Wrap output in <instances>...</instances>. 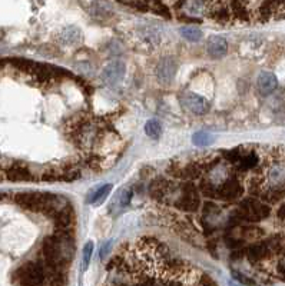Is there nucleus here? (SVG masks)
Returning a JSON list of instances; mask_svg holds the SVG:
<instances>
[{"mask_svg":"<svg viewBox=\"0 0 285 286\" xmlns=\"http://www.w3.org/2000/svg\"><path fill=\"white\" fill-rule=\"evenodd\" d=\"M44 276H46V272H44L42 262L29 260L13 271L12 283L13 286H42Z\"/></svg>","mask_w":285,"mask_h":286,"instance_id":"nucleus-1","label":"nucleus"},{"mask_svg":"<svg viewBox=\"0 0 285 286\" xmlns=\"http://www.w3.org/2000/svg\"><path fill=\"white\" fill-rule=\"evenodd\" d=\"M271 213V207L263 202L256 200L255 198H247L240 203L238 209L232 214V222L238 223L241 221L259 222L267 219Z\"/></svg>","mask_w":285,"mask_h":286,"instance_id":"nucleus-2","label":"nucleus"},{"mask_svg":"<svg viewBox=\"0 0 285 286\" xmlns=\"http://www.w3.org/2000/svg\"><path fill=\"white\" fill-rule=\"evenodd\" d=\"M201 206V196L198 192L197 186L192 182H186L182 185V195L176 200V207L183 212H197Z\"/></svg>","mask_w":285,"mask_h":286,"instance_id":"nucleus-3","label":"nucleus"},{"mask_svg":"<svg viewBox=\"0 0 285 286\" xmlns=\"http://www.w3.org/2000/svg\"><path fill=\"white\" fill-rule=\"evenodd\" d=\"M242 192H244V187L241 182L236 178H229L224 183L217 186V199L231 202V200L238 199Z\"/></svg>","mask_w":285,"mask_h":286,"instance_id":"nucleus-4","label":"nucleus"},{"mask_svg":"<svg viewBox=\"0 0 285 286\" xmlns=\"http://www.w3.org/2000/svg\"><path fill=\"white\" fill-rule=\"evenodd\" d=\"M206 10H208V17L220 25H227L232 20L231 10L228 7V3L224 2H213V3H206Z\"/></svg>","mask_w":285,"mask_h":286,"instance_id":"nucleus-5","label":"nucleus"},{"mask_svg":"<svg viewBox=\"0 0 285 286\" xmlns=\"http://www.w3.org/2000/svg\"><path fill=\"white\" fill-rule=\"evenodd\" d=\"M125 75V64L121 60H113L105 66L102 72V79L106 85H116Z\"/></svg>","mask_w":285,"mask_h":286,"instance_id":"nucleus-6","label":"nucleus"},{"mask_svg":"<svg viewBox=\"0 0 285 286\" xmlns=\"http://www.w3.org/2000/svg\"><path fill=\"white\" fill-rule=\"evenodd\" d=\"M182 105L186 110L194 114H202L208 110V102L197 93H185L182 96Z\"/></svg>","mask_w":285,"mask_h":286,"instance_id":"nucleus-7","label":"nucleus"},{"mask_svg":"<svg viewBox=\"0 0 285 286\" xmlns=\"http://www.w3.org/2000/svg\"><path fill=\"white\" fill-rule=\"evenodd\" d=\"M52 219H53L56 228H58V232H67V229L70 228V225L75 221L74 209H72V206H69V205L60 207L52 216Z\"/></svg>","mask_w":285,"mask_h":286,"instance_id":"nucleus-8","label":"nucleus"},{"mask_svg":"<svg viewBox=\"0 0 285 286\" xmlns=\"http://www.w3.org/2000/svg\"><path fill=\"white\" fill-rule=\"evenodd\" d=\"M278 86V80L275 78L274 73L271 72H263L259 76H258V80H256V87L261 94L267 96V94H271L277 89Z\"/></svg>","mask_w":285,"mask_h":286,"instance_id":"nucleus-9","label":"nucleus"},{"mask_svg":"<svg viewBox=\"0 0 285 286\" xmlns=\"http://www.w3.org/2000/svg\"><path fill=\"white\" fill-rule=\"evenodd\" d=\"M228 7L231 10V16L232 19L238 21H249L252 17L251 9H249V3L247 2H229Z\"/></svg>","mask_w":285,"mask_h":286,"instance_id":"nucleus-10","label":"nucleus"},{"mask_svg":"<svg viewBox=\"0 0 285 286\" xmlns=\"http://www.w3.org/2000/svg\"><path fill=\"white\" fill-rule=\"evenodd\" d=\"M206 50L212 57H222L228 50V44L225 39L220 36H211L206 42Z\"/></svg>","mask_w":285,"mask_h":286,"instance_id":"nucleus-11","label":"nucleus"},{"mask_svg":"<svg viewBox=\"0 0 285 286\" xmlns=\"http://www.w3.org/2000/svg\"><path fill=\"white\" fill-rule=\"evenodd\" d=\"M175 62L172 59H169V57L163 59L161 63L158 64V67H156V75H158V78H159L161 82H171L172 78L175 76Z\"/></svg>","mask_w":285,"mask_h":286,"instance_id":"nucleus-12","label":"nucleus"},{"mask_svg":"<svg viewBox=\"0 0 285 286\" xmlns=\"http://www.w3.org/2000/svg\"><path fill=\"white\" fill-rule=\"evenodd\" d=\"M168 190H169V182L163 178L155 179L154 182L151 183V186H149V193H151V196H152L154 199H158V200H161L162 198H165L167 193H168Z\"/></svg>","mask_w":285,"mask_h":286,"instance_id":"nucleus-13","label":"nucleus"},{"mask_svg":"<svg viewBox=\"0 0 285 286\" xmlns=\"http://www.w3.org/2000/svg\"><path fill=\"white\" fill-rule=\"evenodd\" d=\"M110 189H112V186L110 185H105V186H101V187H95L93 190H90L88 196V202L89 203H102L103 200L106 199V196L109 195Z\"/></svg>","mask_w":285,"mask_h":286,"instance_id":"nucleus-14","label":"nucleus"},{"mask_svg":"<svg viewBox=\"0 0 285 286\" xmlns=\"http://www.w3.org/2000/svg\"><path fill=\"white\" fill-rule=\"evenodd\" d=\"M258 156H256L254 152H249L248 155H241L240 160L236 162V166L240 171H251L254 169L256 164H258Z\"/></svg>","mask_w":285,"mask_h":286,"instance_id":"nucleus-15","label":"nucleus"},{"mask_svg":"<svg viewBox=\"0 0 285 286\" xmlns=\"http://www.w3.org/2000/svg\"><path fill=\"white\" fill-rule=\"evenodd\" d=\"M79 39H81V30L74 26L66 28L62 33V40L67 44H75L76 42H79Z\"/></svg>","mask_w":285,"mask_h":286,"instance_id":"nucleus-16","label":"nucleus"},{"mask_svg":"<svg viewBox=\"0 0 285 286\" xmlns=\"http://www.w3.org/2000/svg\"><path fill=\"white\" fill-rule=\"evenodd\" d=\"M199 193H202L205 198H217V186L212 183L211 180L202 179L199 182Z\"/></svg>","mask_w":285,"mask_h":286,"instance_id":"nucleus-17","label":"nucleus"},{"mask_svg":"<svg viewBox=\"0 0 285 286\" xmlns=\"http://www.w3.org/2000/svg\"><path fill=\"white\" fill-rule=\"evenodd\" d=\"M145 133H147L151 139H158V137L162 135L161 123L158 121H155V119L148 121L147 125H145Z\"/></svg>","mask_w":285,"mask_h":286,"instance_id":"nucleus-18","label":"nucleus"},{"mask_svg":"<svg viewBox=\"0 0 285 286\" xmlns=\"http://www.w3.org/2000/svg\"><path fill=\"white\" fill-rule=\"evenodd\" d=\"M181 35H182L186 40H189V42H198V40L202 37V32L197 28L188 26V28L181 29Z\"/></svg>","mask_w":285,"mask_h":286,"instance_id":"nucleus-19","label":"nucleus"},{"mask_svg":"<svg viewBox=\"0 0 285 286\" xmlns=\"http://www.w3.org/2000/svg\"><path fill=\"white\" fill-rule=\"evenodd\" d=\"M151 10H154L155 14H158V16H162L163 19H171V13H169V9L168 6L165 5V3H162V2H154V3H151Z\"/></svg>","mask_w":285,"mask_h":286,"instance_id":"nucleus-20","label":"nucleus"},{"mask_svg":"<svg viewBox=\"0 0 285 286\" xmlns=\"http://www.w3.org/2000/svg\"><path fill=\"white\" fill-rule=\"evenodd\" d=\"M131 199H132L131 190H129V189H124V190H121V192H119V195H117V198L115 202H116L117 206L119 207H125L129 205Z\"/></svg>","mask_w":285,"mask_h":286,"instance_id":"nucleus-21","label":"nucleus"},{"mask_svg":"<svg viewBox=\"0 0 285 286\" xmlns=\"http://www.w3.org/2000/svg\"><path fill=\"white\" fill-rule=\"evenodd\" d=\"M264 235L263 229L259 228H242V237L244 239H258Z\"/></svg>","mask_w":285,"mask_h":286,"instance_id":"nucleus-22","label":"nucleus"},{"mask_svg":"<svg viewBox=\"0 0 285 286\" xmlns=\"http://www.w3.org/2000/svg\"><path fill=\"white\" fill-rule=\"evenodd\" d=\"M222 156L225 157L228 162H231V163H236V162L240 160V157H241V150L240 149L225 150V152H222Z\"/></svg>","mask_w":285,"mask_h":286,"instance_id":"nucleus-23","label":"nucleus"},{"mask_svg":"<svg viewBox=\"0 0 285 286\" xmlns=\"http://www.w3.org/2000/svg\"><path fill=\"white\" fill-rule=\"evenodd\" d=\"M92 252H93V243L88 242L85 245V248H83V269H86V266L90 262Z\"/></svg>","mask_w":285,"mask_h":286,"instance_id":"nucleus-24","label":"nucleus"},{"mask_svg":"<svg viewBox=\"0 0 285 286\" xmlns=\"http://www.w3.org/2000/svg\"><path fill=\"white\" fill-rule=\"evenodd\" d=\"M232 276H234L240 283H242V285H247V286H252L255 285V280L254 279L248 278V276H245L244 273H241V272H236L234 271L232 272Z\"/></svg>","mask_w":285,"mask_h":286,"instance_id":"nucleus-25","label":"nucleus"},{"mask_svg":"<svg viewBox=\"0 0 285 286\" xmlns=\"http://www.w3.org/2000/svg\"><path fill=\"white\" fill-rule=\"evenodd\" d=\"M209 142H211V137L206 133H197L194 136V143L198 146H206V145H209Z\"/></svg>","mask_w":285,"mask_h":286,"instance_id":"nucleus-26","label":"nucleus"},{"mask_svg":"<svg viewBox=\"0 0 285 286\" xmlns=\"http://www.w3.org/2000/svg\"><path fill=\"white\" fill-rule=\"evenodd\" d=\"M218 212H220V207L217 206V205H213L212 202H206V203H204V206H202V213H204L205 216L218 213Z\"/></svg>","mask_w":285,"mask_h":286,"instance_id":"nucleus-27","label":"nucleus"},{"mask_svg":"<svg viewBox=\"0 0 285 286\" xmlns=\"http://www.w3.org/2000/svg\"><path fill=\"white\" fill-rule=\"evenodd\" d=\"M197 286H218V285H217V282H215L209 275L202 273L201 278H199V280H198Z\"/></svg>","mask_w":285,"mask_h":286,"instance_id":"nucleus-28","label":"nucleus"},{"mask_svg":"<svg viewBox=\"0 0 285 286\" xmlns=\"http://www.w3.org/2000/svg\"><path fill=\"white\" fill-rule=\"evenodd\" d=\"M125 5L135 7V9H138L139 12H148L149 7H151V3H148V2H133V3H125Z\"/></svg>","mask_w":285,"mask_h":286,"instance_id":"nucleus-29","label":"nucleus"},{"mask_svg":"<svg viewBox=\"0 0 285 286\" xmlns=\"http://www.w3.org/2000/svg\"><path fill=\"white\" fill-rule=\"evenodd\" d=\"M178 19H179V20L186 21V23H201L199 19H197V17H192L191 14H185V13L178 14Z\"/></svg>","mask_w":285,"mask_h":286,"instance_id":"nucleus-30","label":"nucleus"},{"mask_svg":"<svg viewBox=\"0 0 285 286\" xmlns=\"http://www.w3.org/2000/svg\"><path fill=\"white\" fill-rule=\"evenodd\" d=\"M277 272H278V275L281 276V279H284L285 280V255H284V257L279 260V264H278Z\"/></svg>","mask_w":285,"mask_h":286,"instance_id":"nucleus-31","label":"nucleus"},{"mask_svg":"<svg viewBox=\"0 0 285 286\" xmlns=\"http://www.w3.org/2000/svg\"><path fill=\"white\" fill-rule=\"evenodd\" d=\"M86 163H88L92 169H96V168H99V157L98 156L89 157L88 160H86Z\"/></svg>","mask_w":285,"mask_h":286,"instance_id":"nucleus-32","label":"nucleus"},{"mask_svg":"<svg viewBox=\"0 0 285 286\" xmlns=\"http://www.w3.org/2000/svg\"><path fill=\"white\" fill-rule=\"evenodd\" d=\"M110 245H112V242H108V243H105V245H103L102 246V252H101V257H105V255H106V253H108V252H109V248H110Z\"/></svg>","mask_w":285,"mask_h":286,"instance_id":"nucleus-33","label":"nucleus"},{"mask_svg":"<svg viewBox=\"0 0 285 286\" xmlns=\"http://www.w3.org/2000/svg\"><path fill=\"white\" fill-rule=\"evenodd\" d=\"M52 286H59V285H52Z\"/></svg>","mask_w":285,"mask_h":286,"instance_id":"nucleus-34","label":"nucleus"}]
</instances>
